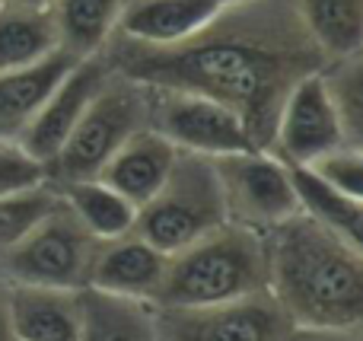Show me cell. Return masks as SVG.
<instances>
[{
  "instance_id": "30bf717a",
  "label": "cell",
  "mask_w": 363,
  "mask_h": 341,
  "mask_svg": "<svg viewBox=\"0 0 363 341\" xmlns=\"http://www.w3.org/2000/svg\"><path fill=\"white\" fill-rule=\"evenodd\" d=\"M274 157L290 166H309L338 147H357L347 140L341 118L332 106V96L319 74H309L287 93L274 125Z\"/></svg>"
},
{
  "instance_id": "f1b7e54d",
  "label": "cell",
  "mask_w": 363,
  "mask_h": 341,
  "mask_svg": "<svg viewBox=\"0 0 363 341\" xmlns=\"http://www.w3.org/2000/svg\"><path fill=\"white\" fill-rule=\"evenodd\" d=\"M0 341H13V338H10V325H6V306H4V297H0Z\"/></svg>"
},
{
  "instance_id": "6da1fadb",
  "label": "cell",
  "mask_w": 363,
  "mask_h": 341,
  "mask_svg": "<svg viewBox=\"0 0 363 341\" xmlns=\"http://www.w3.org/2000/svg\"><path fill=\"white\" fill-rule=\"evenodd\" d=\"M106 64L138 86L198 93L220 102L268 150L287 93L303 77L325 70L328 61L306 35L294 0H245L223 6L198 35L169 48L118 35Z\"/></svg>"
},
{
  "instance_id": "cb8c5ba5",
  "label": "cell",
  "mask_w": 363,
  "mask_h": 341,
  "mask_svg": "<svg viewBox=\"0 0 363 341\" xmlns=\"http://www.w3.org/2000/svg\"><path fill=\"white\" fill-rule=\"evenodd\" d=\"M335 67L328 74H322L325 89L332 96V106L341 118L347 140L360 147V134H363V74H360V55L354 57H341L332 61Z\"/></svg>"
},
{
  "instance_id": "7c38bea8",
  "label": "cell",
  "mask_w": 363,
  "mask_h": 341,
  "mask_svg": "<svg viewBox=\"0 0 363 341\" xmlns=\"http://www.w3.org/2000/svg\"><path fill=\"white\" fill-rule=\"evenodd\" d=\"M166 262H169V255L153 249L150 242L140 240L131 230V233L115 236V240H106L96 246L86 287L153 303L160 294V284L166 278Z\"/></svg>"
},
{
  "instance_id": "9c48e42d",
  "label": "cell",
  "mask_w": 363,
  "mask_h": 341,
  "mask_svg": "<svg viewBox=\"0 0 363 341\" xmlns=\"http://www.w3.org/2000/svg\"><path fill=\"white\" fill-rule=\"evenodd\" d=\"M157 341H281L290 319L268 291L213 306H153Z\"/></svg>"
},
{
  "instance_id": "ffe728a7",
  "label": "cell",
  "mask_w": 363,
  "mask_h": 341,
  "mask_svg": "<svg viewBox=\"0 0 363 341\" xmlns=\"http://www.w3.org/2000/svg\"><path fill=\"white\" fill-rule=\"evenodd\" d=\"M287 169H290V182H294L296 211L360 246L363 242V204H360V198L345 195V191L335 189L332 182H325V179H322L319 172H313L309 166H290L287 163Z\"/></svg>"
},
{
  "instance_id": "3957f363",
  "label": "cell",
  "mask_w": 363,
  "mask_h": 341,
  "mask_svg": "<svg viewBox=\"0 0 363 341\" xmlns=\"http://www.w3.org/2000/svg\"><path fill=\"white\" fill-rule=\"evenodd\" d=\"M268 291L264 233L226 220L169 255L153 306H213Z\"/></svg>"
},
{
  "instance_id": "9a60e30c",
  "label": "cell",
  "mask_w": 363,
  "mask_h": 341,
  "mask_svg": "<svg viewBox=\"0 0 363 341\" xmlns=\"http://www.w3.org/2000/svg\"><path fill=\"white\" fill-rule=\"evenodd\" d=\"M4 306L13 341H77L80 335L77 291L10 284Z\"/></svg>"
},
{
  "instance_id": "83f0119b",
  "label": "cell",
  "mask_w": 363,
  "mask_h": 341,
  "mask_svg": "<svg viewBox=\"0 0 363 341\" xmlns=\"http://www.w3.org/2000/svg\"><path fill=\"white\" fill-rule=\"evenodd\" d=\"M51 0H0V6H19V10H48Z\"/></svg>"
},
{
  "instance_id": "2e32d148",
  "label": "cell",
  "mask_w": 363,
  "mask_h": 341,
  "mask_svg": "<svg viewBox=\"0 0 363 341\" xmlns=\"http://www.w3.org/2000/svg\"><path fill=\"white\" fill-rule=\"evenodd\" d=\"M70 64L74 57L55 51L32 67L0 70V140L4 144H19V138L32 125L48 93L57 86V80L70 70Z\"/></svg>"
},
{
  "instance_id": "f546056e",
  "label": "cell",
  "mask_w": 363,
  "mask_h": 341,
  "mask_svg": "<svg viewBox=\"0 0 363 341\" xmlns=\"http://www.w3.org/2000/svg\"><path fill=\"white\" fill-rule=\"evenodd\" d=\"M220 6H236V4H245V0H217Z\"/></svg>"
},
{
  "instance_id": "7402d4cb",
  "label": "cell",
  "mask_w": 363,
  "mask_h": 341,
  "mask_svg": "<svg viewBox=\"0 0 363 341\" xmlns=\"http://www.w3.org/2000/svg\"><path fill=\"white\" fill-rule=\"evenodd\" d=\"M57 51L55 23L48 10L0 6V70H19Z\"/></svg>"
},
{
  "instance_id": "d4e9b609",
  "label": "cell",
  "mask_w": 363,
  "mask_h": 341,
  "mask_svg": "<svg viewBox=\"0 0 363 341\" xmlns=\"http://www.w3.org/2000/svg\"><path fill=\"white\" fill-rule=\"evenodd\" d=\"M309 169L319 172L325 182H332L335 189H341L345 195H351V198L363 195V157H360V147H338V150L319 157L315 163H309Z\"/></svg>"
},
{
  "instance_id": "4316f807",
  "label": "cell",
  "mask_w": 363,
  "mask_h": 341,
  "mask_svg": "<svg viewBox=\"0 0 363 341\" xmlns=\"http://www.w3.org/2000/svg\"><path fill=\"white\" fill-rule=\"evenodd\" d=\"M281 341H360V332H335V329H296L290 325V332Z\"/></svg>"
},
{
  "instance_id": "5bb4252c",
  "label": "cell",
  "mask_w": 363,
  "mask_h": 341,
  "mask_svg": "<svg viewBox=\"0 0 363 341\" xmlns=\"http://www.w3.org/2000/svg\"><path fill=\"white\" fill-rule=\"evenodd\" d=\"M220 10L217 0H128L118 16V35L150 48H169L198 35Z\"/></svg>"
},
{
  "instance_id": "4fadbf2b",
  "label": "cell",
  "mask_w": 363,
  "mask_h": 341,
  "mask_svg": "<svg viewBox=\"0 0 363 341\" xmlns=\"http://www.w3.org/2000/svg\"><path fill=\"white\" fill-rule=\"evenodd\" d=\"M179 160V150L163 138L157 134L150 125L134 131L125 144L115 150V157L102 166V172L96 179L115 189L125 201H131L134 208L147 204L160 189L163 182L169 179L172 166Z\"/></svg>"
},
{
  "instance_id": "8992f818",
  "label": "cell",
  "mask_w": 363,
  "mask_h": 341,
  "mask_svg": "<svg viewBox=\"0 0 363 341\" xmlns=\"http://www.w3.org/2000/svg\"><path fill=\"white\" fill-rule=\"evenodd\" d=\"M96 246L99 240L83 230L67 204L57 201L16 246L0 255V272L10 284L80 291L89 284Z\"/></svg>"
},
{
  "instance_id": "ba28073f",
  "label": "cell",
  "mask_w": 363,
  "mask_h": 341,
  "mask_svg": "<svg viewBox=\"0 0 363 341\" xmlns=\"http://www.w3.org/2000/svg\"><path fill=\"white\" fill-rule=\"evenodd\" d=\"M226 214L233 223L268 233L290 214H296V195L290 169L281 157L268 150H242L213 160Z\"/></svg>"
},
{
  "instance_id": "603a6c76",
  "label": "cell",
  "mask_w": 363,
  "mask_h": 341,
  "mask_svg": "<svg viewBox=\"0 0 363 341\" xmlns=\"http://www.w3.org/2000/svg\"><path fill=\"white\" fill-rule=\"evenodd\" d=\"M57 201H61V195H57V189L48 179L42 185H35V189L0 195V255L16 246Z\"/></svg>"
},
{
  "instance_id": "7a4b0ae2",
  "label": "cell",
  "mask_w": 363,
  "mask_h": 341,
  "mask_svg": "<svg viewBox=\"0 0 363 341\" xmlns=\"http://www.w3.org/2000/svg\"><path fill=\"white\" fill-rule=\"evenodd\" d=\"M268 294L296 329L360 332V246L306 214H290L264 233Z\"/></svg>"
},
{
  "instance_id": "e0dca14e",
  "label": "cell",
  "mask_w": 363,
  "mask_h": 341,
  "mask_svg": "<svg viewBox=\"0 0 363 341\" xmlns=\"http://www.w3.org/2000/svg\"><path fill=\"white\" fill-rule=\"evenodd\" d=\"M77 306H80L77 341H157V310L147 300L80 287Z\"/></svg>"
},
{
  "instance_id": "5b68a950",
  "label": "cell",
  "mask_w": 363,
  "mask_h": 341,
  "mask_svg": "<svg viewBox=\"0 0 363 341\" xmlns=\"http://www.w3.org/2000/svg\"><path fill=\"white\" fill-rule=\"evenodd\" d=\"M140 128H147V89L125 77H108L57 157L45 166V179L57 182V189L80 179H96L115 150Z\"/></svg>"
},
{
  "instance_id": "ac0fdd59",
  "label": "cell",
  "mask_w": 363,
  "mask_h": 341,
  "mask_svg": "<svg viewBox=\"0 0 363 341\" xmlns=\"http://www.w3.org/2000/svg\"><path fill=\"white\" fill-rule=\"evenodd\" d=\"M125 0H51L48 13L55 23L57 51L74 61L102 55L118 32Z\"/></svg>"
},
{
  "instance_id": "44dd1931",
  "label": "cell",
  "mask_w": 363,
  "mask_h": 341,
  "mask_svg": "<svg viewBox=\"0 0 363 341\" xmlns=\"http://www.w3.org/2000/svg\"><path fill=\"white\" fill-rule=\"evenodd\" d=\"M61 201L83 223V230L99 242L134 230L138 208L131 201H125L115 189H108L102 179H80V182L61 185Z\"/></svg>"
},
{
  "instance_id": "484cf974",
  "label": "cell",
  "mask_w": 363,
  "mask_h": 341,
  "mask_svg": "<svg viewBox=\"0 0 363 341\" xmlns=\"http://www.w3.org/2000/svg\"><path fill=\"white\" fill-rule=\"evenodd\" d=\"M45 182V166L35 163L19 144L0 140V195L35 189Z\"/></svg>"
},
{
  "instance_id": "8fae6325",
  "label": "cell",
  "mask_w": 363,
  "mask_h": 341,
  "mask_svg": "<svg viewBox=\"0 0 363 341\" xmlns=\"http://www.w3.org/2000/svg\"><path fill=\"white\" fill-rule=\"evenodd\" d=\"M108 77H112V67L99 55L74 61L67 74L57 80V86L48 93V99L42 102L26 134L19 138V147L35 163L48 166L64 147V140L70 138V131L77 128L80 115L86 112V106L93 102V96L106 86Z\"/></svg>"
},
{
  "instance_id": "52a82bcc",
  "label": "cell",
  "mask_w": 363,
  "mask_h": 341,
  "mask_svg": "<svg viewBox=\"0 0 363 341\" xmlns=\"http://www.w3.org/2000/svg\"><path fill=\"white\" fill-rule=\"evenodd\" d=\"M147 89V125L163 134L179 153L217 160L226 153L258 150L249 128L236 112L198 93Z\"/></svg>"
},
{
  "instance_id": "d6986e66",
  "label": "cell",
  "mask_w": 363,
  "mask_h": 341,
  "mask_svg": "<svg viewBox=\"0 0 363 341\" xmlns=\"http://www.w3.org/2000/svg\"><path fill=\"white\" fill-rule=\"evenodd\" d=\"M294 10L325 61L360 55L363 0H294Z\"/></svg>"
},
{
  "instance_id": "277c9868",
  "label": "cell",
  "mask_w": 363,
  "mask_h": 341,
  "mask_svg": "<svg viewBox=\"0 0 363 341\" xmlns=\"http://www.w3.org/2000/svg\"><path fill=\"white\" fill-rule=\"evenodd\" d=\"M230 220L213 160L179 153L163 189L138 208L134 233L163 255H176Z\"/></svg>"
}]
</instances>
